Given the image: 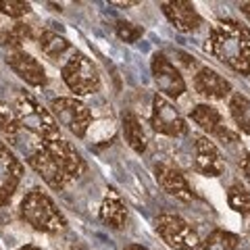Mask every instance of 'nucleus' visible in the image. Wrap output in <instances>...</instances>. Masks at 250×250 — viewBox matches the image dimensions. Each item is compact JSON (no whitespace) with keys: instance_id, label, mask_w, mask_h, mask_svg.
Masks as SVG:
<instances>
[{"instance_id":"32","label":"nucleus","mask_w":250,"mask_h":250,"mask_svg":"<svg viewBox=\"0 0 250 250\" xmlns=\"http://www.w3.org/2000/svg\"><path fill=\"white\" fill-rule=\"evenodd\" d=\"M65 250H80V248H77V246H69V248H65Z\"/></svg>"},{"instance_id":"25","label":"nucleus","mask_w":250,"mask_h":250,"mask_svg":"<svg viewBox=\"0 0 250 250\" xmlns=\"http://www.w3.org/2000/svg\"><path fill=\"white\" fill-rule=\"evenodd\" d=\"M31 11L29 2H23V0H0V13L9 15V17L19 19L23 15H27Z\"/></svg>"},{"instance_id":"17","label":"nucleus","mask_w":250,"mask_h":250,"mask_svg":"<svg viewBox=\"0 0 250 250\" xmlns=\"http://www.w3.org/2000/svg\"><path fill=\"white\" fill-rule=\"evenodd\" d=\"M190 117H192V121L196 123L200 129H205V131H208V134H213V136H217L219 131L225 127L223 119H221V113H219L215 106H210V104L194 106Z\"/></svg>"},{"instance_id":"2","label":"nucleus","mask_w":250,"mask_h":250,"mask_svg":"<svg viewBox=\"0 0 250 250\" xmlns=\"http://www.w3.org/2000/svg\"><path fill=\"white\" fill-rule=\"evenodd\" d=\"M208 52L242 75L250 73V29L233 19L217 21L208 34Z\"/></svg>"},{"instance_id":"16","label":"nucleus","mask_w":250,"mask_h":250,"mask_svg":"<svg viewBox=\"0 0 250 250\" xmlns=\"http://www.w3.org/2000/svg\"><path fill=\"white\" fill-rule=\"evenodd\" d=\"M100 221H103L104 225H108V228L113 229H121L125 221H127V207H125V202L121 200V196L117 192H108L103 205H100Z\"/></svg>"},{"instance_id":"11","label":"nucleus","mask_w":250,"mask_h":250,"mask_svg":"<svg viewBox=\"0 0 250 250\" xmlns=\"http://www.w3.org/2000/svg\"><path fill=\"white\" fill-rule=\"evenodd\" d=\"M6 65H9L23 82L34 85V88H40V85L46 83L44 67L31 57V54H27L25 50H21V48L9 50L6 52Z\"/></svg>"},{"instance_id":"21","label":"nucleus","mask_w":250,"mask_h":250,"mask_svg":"<svg viewBox=\"0 0 250 250\" xmlns=\"http://www.w3.org/2000/svg\"><path fill=\"white\" fill-rule=\"evenodd\" d=\"M40 48L44 54L52 59H59L62 52L69 50V40L65 36H59L57 31H42L40 36Z\"/></svg>"},{"instance_id":"22","label":"nucleus","mask_w":250,"mask_h":250,"mask_svg":"<svg viewBox=\"0 0 250 250\" xmlns=\"http://www.w3.org/2000/svg\"><path fill=\"white\" fill-rule=\"evenodd\" d=\"M19 129H21V125L17 119V113H15V106L0 103V131L9 140H15L19 134Z\"/></svg>"},{"instance_id":"1","label":"nucleus","mask_w":250,"mask_h":250,"mask_svg":"<svg viewBox=\"0 0 250 250\" xmlns=\"http://www.w3.org/2000/svg\"><path fill=\"white\" fill-rule=\"evenodd\" d=\"M27 161H29V167L52 190H62L69 182L80 177L85 169L82 154L61 138L52 140V142H44Z\"/></svg>"},{"instance_id":"15","label":"nucleus","mask_w":250,"mask_h":250,"mask_svg":"<svg viewBox=\"0 0 250 250\" xmlns=\"http://www.w3.org/2000/svg\"><path fill=\"white\" fill-rule=\"evenodd\" d=\"M194 90H196L200 96L207 98H225L231 92V83L225 80L223 75H219L215 69L202 67L200 71L194 75Z\"/></svg>"},{"instance_id":"20","label":"nucleus","mask_w":250,"mask_h":250,"mask_svg":"<svg viewBox=\"0 0 250 250\" xmlns=\"http://www.w3.org/2000/svg\"><path fill=\"white\" fill-rule=\"evenodd\" d=\"M229 113L238 127L250 136V100L242 94H233L229 100Z\"/></svg>"},{"instance_id":"28","label":"nucleus","mask_w":250,"mask_h":250,"mask_svg":"<svg viewBox=\"0 0 250 250\" xmlns=\"http://www.w3.org/2000/svg\"><path fill=\"white\" fill-rule=\"evenodd\" d=\"M113 4H117V6H134L138 2H136V0H125V2H123V0H113Z\"/></svg>"},{"instance_id":"26","label":"nucleus","mask_w":250,"mask_h":250,"mask_svg":"<svg viewBox=\"0 0 250 250\" xmlns=\"http://www.w3.org/2000/svg\"><path fill=\"white\" fill-rule=\"evenodd\" d=\"M115 31H117V36H119L123 42H129V44L140 40V36H142V27H138V25H134V23H129V21H117Z\"/></svg>"},{"instance_id":"4","label":"nucleus","mask_w":250,"mask_h":250,"mask_svg":"<svg viewBox=\"0 0 250 250\" xmlns=\"http://www.w3.org/2000/svg\"><path fill=\"white\" fill-rule=\"evenodd\" d=\"M15 113H17V119L21 127L29 129L31 134H36L38 138H42L44 142H52V140H59V123L52 117V113L48 108H44L36 103L27 94H21L15 100Z\"/></svg>"},{"instance_id":"8","label":"nucleus","mask_w":250,"mask_h":250,"mask_svg":"<svg viewBox=\"0 0 250 250\" xmlns=\"http://www.w3.org/2000/svg\"><path fill=\"white\" fill-rule=\"evenodd\" d=\"M150 123L154 131H159L163 136H171V138H179L188 134V125L182 113L169 103L165 96L156 94L152 98V115H150Z\"/></svg>"},{"instance_id":"23","label":"nucleus","mask_w":250,"mask_h":250,"mask_svg":"<svg viewBox=\"0 0 250 250\" xmlns=\"http://www.w3.org/2000/svg\"><path fill=\"white\" fill-rule=\"evenodd\" d=\"M228 202L236 213H242V215L250 213V192L242 184H233L228 190Z\"/></svg>"},{"instance_id":"14","label":"nucleus","mask_w":250,"mask_h":250,"mask_svg":"<svg viewBox=\"0 0 250 250\" xmlns=\"http://www.w3.org/2000/svg\"><path fill=\"white\" fill-rule=\"evenodd\" d=\"M154 175H156L159 186L169 194V196H175V198L184 200V202L194 200V192H192L190 184L186 182V177L179 173L177 169L169 167V165H156Z\"/></svg>"},{"instance_id":"7","label":"nucleus","mask_w":250,"mask_h":250,"mask_svg":"<svg viewBox=\"0 0 250 250\" xmlns=\"http://www.w3.org/2000/svg\"><path fill=\"white\" fill-rule=\"evenodd\" d=\"M50 113L57 123L65 125L75 138H83L92 123V113L82 100L73 96H61L50 103Z\"/></svg>"},{"instance_id":"12","label":"nucleus","mask_w":250,"mask_h":250,"mask_svg":"<svg viewBox=\"0 0 250 250\" xmlns=\"http://www.w3.org/2000/svg\"><path fill=\"white\" fill-rule=\"evenodd\" d=\"M163 13L169 19V23L182 34H190V31L198 29L202 23L200 15L196 11V6L186 0H171V2H163Z\"/></svg>"},{"instance_id":"19","label":"nucleus","mask_w":250,"mask_h":250,"mask_svg":"<svg viewBox=\"0 0 250 250\" xmlns=\"http://www.w3.org/2000/svg\"><path fill=\"white\" fill-rule=\"evenodd\" d=\"M238 244H240V238L236 233L225 231V229H215L200 244V250H236Z\"/></svg>"},{"instance_id":"6","label":"nucleus","mask_w":250,"mask_h":250,"mask_svg":"<svg viewBox=\"0 0 250 250\" xmlns=\"http://www.w3.org/2000/svg\"><path fill=\"white\" fill-rule=\"evenodd\" d=\"M62 82L75 96H88V94H94L98 90L100 75L92 59L77 52L62 65Z\"/></svg>"},{"instance_id":"3","label":"nucleus","mask_w":250,"mask_h":250,"mask_svg":"<svg viewBox=\"0 0 250 250\" xmlns=\"http://www.w3.org/2000/svg\"><path fill=\"white\" fill-rule=\"evenodd\" d=\"M21 217L38 231L44 233H57L67 228V219L65 215L57 208V205L52 202L48 194H44L42 190H29L25 194V198L21 200Z\"/></svg>"},{"instance_id":"13","label":"nucleus","mask_w":250,"mask_h":250,"mask_svg":"<svg viewBox=\"0 0 250 250\" xmlns=\"http://www.w3.org/2000/svg\"><path fill=\"white\" fill-rule=\"evenodd\" d=\"M194 156H196V169L207 177H219L225 171V163L219 154L217 146L208 138L198 136L194 142Z\"/></svg>"},{"instance_id":"29","label":"nucleus","mask_w":250,"mask_h":250,"mask_svg":"<svg viewBox=\"0 0 250 250\" xmlns=\"http://www.w3.org/2000/svg\"><path fill=\"white\" fill-rule=\"evenodd\" d=\"M240 9H242V13H244L246 17H248V21H250V2H242Z\"/></svg>"},{"instance_id":"31","label":"nucleus","mask_w":250,"mask_h":250,"mask_svg":"<svg viewBox=\"0 0 250 250\" xmlns=\"http://www.w3.org/2000/svg\"><path fill=\"white\" fill-rule=\"evenodd\" d=\"M17 250H40L38 246H31V244H27V246H21V248H17Z\"/></svg>"},{"instance_id":"5","label":"nucleus","mask_w":250,"mask_h":250,"mask_svg":"<svg viewBox=\"0 0 250 250\" xmlns=\"http://www.w3.org/2000/svg\"><path fill=\"white\" fill-rule=\"evenodd\" d=\"M154 228H156V233L163 238V242L171 248H175V250H200L202 242L198 238L196 229L179 215H173V213L159 215L154 221Z\"/></svg>"},{"instance_id":"30","label":"nucleus","mask_w":250,"mask_h":250,"mask_svg":"<svg viewBox=\"0 0 250 250\" xmlns=\"http://www.w3.org/2000/svg\"><path fill=\"white\" fill-rule=\"evenodd\" d=\"M125 250H148V248H144V246H140V244H131V246H127Z\"/></svg>"},{"instance_id":"24","label":"nucleus","mask_w":250,"mask_h":250,"mask_svg":"<svg viewBox=\"0 0 250 250\" xmlns=\"http://www.w3.org/2000/svg\"><path fill=\"white\" fill-rule=\"evenodd\" d=\"M29 38H31V27L19 21V23H15L11 29L4 31L2 44H4V46H11V50H15V48H19L23 42H27Z\"/></svg>"},{"instance_id":"10","label":"nucleus","mask_w":250,"mask_h":250,"mask_svg":"<svg viewBox=\"0 0 250 250\" xmlns=\"http://www.w3.org/2000/svg\"><path fill=\"white\" fill-rule=\"evenodd\" d=\"M152 77L159 90L169 98H179L186 92V82L182 73L163 52H156L152 57Z\"/></svg>"},{"instance_id":"18","label":"nucleus","mask_w":250,"mask_h":250,"mask_svg":"<svg viewBox=\"0 0 250 250\" xmlns=\"http://www.w3.org/2000/svg\"><path fill=\"white\" fill-rule=\"evenodd\" d=\"M123 134H125V140L127 144L134 148L138 154H142L146 150V134H144V127L140 119L134 115V113H123Z\"/></svg>"},{"instance_id":"9","label":"nucleus","mask_w":250,"mask_h":250,"mask_svg":"<svg viewBox=\"0 0 250 250\" xmlns=\"http://www.w3.org/2000/svg\"><path fill=\"white\" fill-rule=\"evenodd\" d=\"M23 177V165L4 142H0V207L9 205Z\"/></svg>"},{"instance_id":"27","label":"nucleus","mask_w":250,"mask_h":250,"mask_svg":"<svg viewBox=\"0 0 250 250\" xmlns=\"http://www.w3.org/2000/svg\"><path fill=\"white\" fill-rule=\"evenodd\" d=\"M242 171H244V175H246L248 184H250V154H246L244 161H242Z\"/></svg>"}]
</instances>
